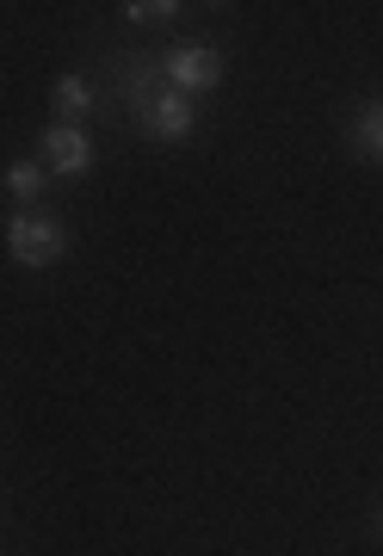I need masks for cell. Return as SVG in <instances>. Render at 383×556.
I'll list each match as a JSON object with an SVG mask.
<instances>
[{
	"label": "cell",
	"instance_id": "cell-5",
	"mask_svg": "<svg viewBox=\"0 0 383 556\" xmlns=\"http://www.w3.org/2000/svg\"><path fill=\"white\" fill-rule=\"evenodd\" d=\"M50 112H62V124H75L81 112H93V87H87L81 75H62L56 87H50Z\"/></svg>",
	"mask_w": 383,
	"mask_h": 556
},
{
	"label": "cell",
	"instance_id": "cell-8",
	"mask_svg": "<svg viewBox=\"0 0 383 556\" xmlns=\"http://www.w3.org/2000/svg\"><path fill=\"white\" fill-rule=\"evenodd\" d=\"M124 13H130V20H137V25H162V20H174L180 7H174V0H130Z\"/></svg>",
	"mask_w": 383,
	"mask_h": 556
},
{
	"label": "cell",
	"instance_id": "cell-4",
	"mask_svg": "<svg viewBox=\"0 0 383 556\" xmlns=\"http://www.w3.org/2000/svg\"><path fill=\"white\" fill-rule=\"evenodd\" d=\"M43 167L62 179H75L93 167V142H87V130H75V124H50L43 130Z\"/></svg>",
	"mask_w": 383,
	"mask_h": 556
},
{
	"label": "cell",
	"instance_id": "cell-9",
	"mask_svg": "<svg viewBox=\"0 0 383 556\" xmlns=\"http://www.w3.org/2000/svg\"><path fill=\"white\" fill-rule=\"evenodd\" d=\"M378 526H383V519H378Z\"/></svg>",
	"mask_w": 383,
	"mask_h": 556
},
{
	"label": "cell",
	"instance_id": "cell-6",
	"mask_svg": "<svg viewBox=\"0 0 383 556\" xmlns=\"http://www.w3.org/2000/svg\"><path fill=\"white\" fill-rule=\"evenodd\" d=\"M43 179H50V167H38V161H13V167H7V192H13L20 204H31L43 192Z\"/></svg>",
	"mask_w": 383,
	"mask_h": 556
},
{
	"label": "cell",
	"instance_id": "cell-7",
	"mask_svg": "<svg viewBox=\"0 0 383 556\" xmlns=\"http://www.w3.org/2000/svg\"><path fill=\"white\" fill-rule=\"evenodd\" d=\"M353 137H359L365 155L383 161V105H359V118H353Z\"/></svg>",
	"mask_w": 383,
	"mask_h": 556
},
{
	"label": "cell",
	"instance_id": "cell-1",
	"mask_svg": "<svg viewBox=\"0 0 383 556\" xmlns=\"http://www.w3.org/2000/svg\"><path fill=\"white\" fill-rule=\"evenodd\" d=\"M124 105L137 112V124L149 130V137H162V142H180L199 130V112H192V100L186 93H174L162 80V68L155 62H124Z\"/></svg>",
	"mask_w": 383,
	"mask_h": 556
},
{
	"label": "cell",
	"instance_id": "cell-3",
	"mask_svg": "<svg viewBox=\"0 0 383 556\" xmlns=\"http://www.w3.org/2000/svg\"><path fill=\"white\" fill-rule=\"evenodd\" d=\"M62 248H68V236H62V223H50V217L20 211V217L7 223V254L20 260V266H56Z\"/></svg>",
	"mask_w": 383,
	"mask_h": 556
},
{
	"label": "cell",
	"instance_id": "cell-2",
	"mask_svg": "<svg viewBox=\"0 0 383 556\" xmlns=\"http://www.w3.org/2000/svg\"><path fill=\"white\" fill-rule=\"evenodd\" d=\"M155 68H162V80L174 87V93H186V100H192V93H210V87L222 80V56L210 50V43H180V50H167Z\"/></svg>",
	"mask_w": 383,
	"mask_h": 556
}]
</instances>
